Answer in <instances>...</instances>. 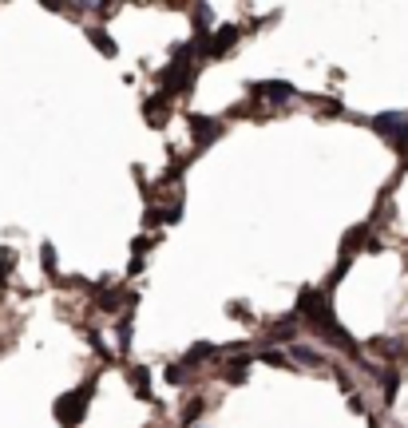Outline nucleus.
<instances>
[{"label": "nucleus", "mask_w": 408, "mask_h": 428, "mask_svg": "<svg viewBox=\"0 0 408 428\" xmlns=\"http://www.w3.org/2000/svg\"><path fill=\"white\" fill-rule=\"evenodd\" d=\"M92 393H95V377H88L79 389H72V393H63L60 400H56V425H60V428H79Z\"/></svg>", "instance_id": "obj_1"}, {"label": "nucleus", "mask_w": 408, "mask_h": 428, "mask_svg": "<svg viewBox=\"0 0 408 428\" xmlns=\"http://www.w3.org/2000/svg\"><path fill=\"white\" fill-rule=\"evenodd\" d=\"M250 95L254 99H266V103H285V99L298 95V88L285 83V79H258V83H250Z\"/></svg>", "instance_id": "obj_2"}, {"label": "nucleus", "mask_w": 408, "mask_h": 428, "mask_svg": "<svg viewBox=\"0 0 408 428\" xmlns=\"http://www.w3.org/2000/svg\"><path fill=\"white\" fill-rule=\"evenodd\" d=\"M218 135H222L218 119H210V115H190V139L198 143V147H210Z\"/></svg>", "instance_id": "obj_3"}, {"label": "nucleus", "mask_w": 408, "mask_h": 428, "mask_svg": "<svg viewBox=\"0 0 408 428\" xmlns=\"http://www.w3.org/2000/svg\"><path fill=\"white\" fill-rule=\"evenodd\" d=\"M238 36H242L238 24H222V28L210 36V44H206V56H210V60H218L222 52H230V48L238 44Z\"/></svg>", "instance_id": "obj_4"}, {"label": "nucleus", "mask_w": 408, "mask_h": 428, "mask_svg": "<svg viewBox=\"0 0 408 428\" xmlns=\"http://www.w3.org/2000/svg\"><path fill=\"white\" fill-rule=\"evenodd\" d=\"M373 123V131L377 135H385V139H400V131H405V123H408V115H400V111H385V115H377V119H369Z\"/></svg>", "instance_id": "obj_5"}, {"label": "nucleus", "mask_w": 408, "mask_h": 428, "mask_svg": "<svg viewBox=\"0 0 408 428\" xmlns=\"http://www.w3.org/2000/svg\"><path fill=\"white\" fill-rule=\"evenodd\" d=\"M167 115H171V95H167V92L151 95V99L143 103V119H147L151 127H163V123H167Z\"/></svg>", "instance_id": "obj_6"}, {"label": "nucleus", "mask_w": 408, "mask_h": 428, "mask_svg": "<svg viewBox=\"0 0 408 428\" xmlns=\"http://www.w3.org/2000/svg\"><path fill=\"white\" fill-rule=\"evenodd\" d=\"M127 380H131V393L139 396V400H151V373H147L143 365H135V369L127 373Z\"/></svg>", "instance_id": "obj_7"}, {"label": "nucleus", "mask_w": 408, "mask_h": 428, "mask_svg": "<svg viewBox=\"0 0 408 428\" xmlns=\"http://www.w3.org/2000/svg\"><path fill=\"white\" fill-rule=\"evenodd\" d=\"M377 380H380V396H385V405H393L396 389H400V373H396V369H385V373H377Z\"/></svg>", "instance_id": "obj_8"}, {"label": "nucleus", "mask_w": 408, "mask_h": 428, "mask_svg": "<svg viewBox=\"0 0 408 428\" xmlns=\"http://www.w3.org/2000/svg\"><path fill=\"white\" fill-rule=\"evenodd\" d=\"M210 357H218V345H210V341H198V345H190V349H187L183 365H203V361H210Z\"/></svg>", "instance_id": "obj_9"}, {"label": "nucleus", "mask_w": 408, "mask_h": 428, "mask_svg": "<svg viewBox=\"0 0 408 428\" xmlns=\"http://www.w3.org/2000/svg\"><path fill=\"white\" fill-rule=\"evenodd\" d=\"M95 298H99V305H103L108 314H115V309L127 301V294H123V289H95Z\"/></svg>", "instance_id": "obj_10"}, {"label": "nucleus", "mask_w": 408, "mask_h": 428, "mask_svg": "<svg viewBox=\"0 0 408 428\" xmlns=\"http://www.w3.org/2000/svg\"><path fill=\"white\" fill-rule=\"evenodd\" d=\"M163 377H167V385H187V380H190V365L171 361L167 369H163Z\"/></svg>", "instance_id": "obj_11"}, {"label": "nucleus", "mask_w": 408, "mask_h": 428, "mask_svg": "<svg viewBox=\"0 0 408 428\" xmlns=\"http://www.w3.org/2000/svg\"><path fill=\"white\" fill-rule=\"evenodd\" d=\"M294 333H298V317L289 314L285 321H278V325L269 329V337H274V341H294Z\"/></svg>", "instance_id": "obj_12"}, {"label": "nucleus", "mask_w": 408, "mask_h": 428, "mask_svg": "<svg viewBox=\"0 0 408 428\" xmlns=\"http://www.w3.org/2000/svg\"><path fill=\"white\" fill-rule=\"evenodd\" d=\"M203 412H206V400H203V396H190L187 405H183V425H194V420H203Z\"/></svg>", "instance_id": "obj_13"}, {"label": "nucleus", "mask_w": 408, "mask_h": 428, "mask_svg": "<svg viewBox=\"0 0 408 428\" xmlns=\"http://www.w3.org/2000/svg\"><path fill=\"white\" fill-rule=\"evenodd\" d=\"M365 234H369V222H361V226H353V230L345 234V242H341V250H345V258H349V254H357L353 246H361V242H365Z\"/></svg>", "instance_id": "obj_14"}, {"label": "nucleus", "mask_w": 408, "mask_h": 428, "mask_svg": "<svg viewBox=\"0 0 408 428\" xmlns=\"http://www.w3.org/2000/svg\"><path fill=\"white\" fill-rule=\"evenodd\" d=\"M88 40H92V44L99 48L103 56H115V44H111V36H108L103 28H88Z\"/></svg>", "instance_id": "obj_15"}, {"label": "nucleus", "mask_w": 408, "mask_h": 428, "mask_svg": "<svg viewBox=\"0 0 408 428\" xmlns=\"http://www.w3.org/2000/svg\"><path fill=\"white\" fill-rule=\"evenodd\" d=\"M258 357H262V365H274V369H285V365H289V357H285V353H278V349H262Z\"/></svg>", "instance_id": "obj_16"}, {"label": "nucleus", "mask_w": 408, "mask_h": 428, "mask_svg": "<svg viewBox=\"0 0 408 428\" xmlns=\"http://www.w3.org/2000/svg\"><path fill=\"white\" fill-rule=\"evenodd\" d=\"M289 349H294V357H298L301 365H325V357L314 353V349H301V345H289Z\"/></svg>", "instance_id": "obj_17"}, {"label": "nucleus", "mask_w": 408, "mask_h": 428, "mask_svg": "<svg viewBox=\"0 0 408 428\" xmlns=\"http://www.w3.org/2000/svg\"><path fill=\"white\" fill-rule=\"evenodd\" d=\"M40 266L44 274H56V246H40Z\"/></svg>", "instance_id": "obj_18"}, {"label": "nucleus", "mask_w": 408, "mask_h": 428, "mask_svg": "<svg viewBox=\"0 0 408 428\" xmlns=\"http://www.w3.org/2000/svg\"><path fill=\"white\" fill-rule=\"evenodd\" d=\"M127 345H131V317H123V321H119V349L127 353Z\"/></svg>", "instance_id": "obj_19"}, {"label": "nucleus", "mask_w": 408, "mask_h": 428, "mask_svg": "<svg viewBox=\"0 0 408 428\" xmlns=\"http://www.w3.org/2000/svg\"><path fill=\"white\" fill-rule=\"evenodd\" d=\"M226 385H246V369H226Z\"/></svg>", "instance_id": "obj_20"}, {"label": "nucleus", "mask_w": 408, "mask_h": 428, "mask_svg": "<svg viewBox=\"0 0 408 428\" xmlns=\"http://www.w3.org/2000/svg\"><path fill=\"white\" fill-rule=\"evenodd\" d=\"M317 108L325 111V115H341V99H321Z\"/></svg>", "instance_id": "obj_21"}, {"label": "nucleus", "mask_w": 408, "mask_h": 428, "mask_svg": "<svg viewBox=\"0 0 408 428\" xmlns=\"http://www.w3.org/2000/svg\"><path fill=\"white\" fill-rule=\"evenodd\" d=\"M230 317H238V321H250V314H246V301H234V305H230Z\"/></svg>", "instance_id": "obj_22"}, {"label": "nucleus", "mask_w": 408, "mask_h": 428, "mask_svg": "<svg viewBox=\"0 0 408 428\" xmlns=\"http://www.w3.org/2000/svg\"><path fill=\"white\" fill-rule=\"evenodd\" d=\"M349 405H353V412H365V396H357V393H349Z\"/></svg>", "instance_id": "obj_23"}, {"label": "nucleus", "mask_w": 408, "mask_h": 428, "mask_svg": "<svg viewBox=\"0 0 408 428\" xmlns=\"http://www.w3.org/2000/svg\"><path fill=\"white\" fill-rule=\"evenodd\" d=\"M396 147H400V151H408V123H405V131H400V139H396Z\"/></svg>", "instance_id": "obj_24"}]
</instances>
